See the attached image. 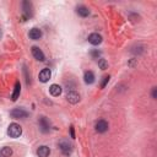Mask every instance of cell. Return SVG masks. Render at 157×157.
Masks as SVG:
<instances>
[{
    "mask_svg": "<svg viewBox=\"0 0 157 157\" xmlns=\"http://www.w3.org/2000/svg\"><path fill=\"white\" fill-rule=\"evenodd\" d=\"M49 153H50V150H49V147L45 146V145L39 146L38 150H37V156H38V157H48Z\"/></svg>",
    "mask_w": 157,
    "mask_h": 157,
    "instance_id": "obj_12",
    "label": "cell"
},
{
    "mask_svg": "<svg viewBox=\"0 0 157 157\" xmlns=\"http://www.w3.org/2000/svg\"><path fill=\"white\" fill-rule=\"evenodd\" d=\"M108 81H109V76H104V77H103V81H102V83H101V87H102V88L105 87V85L108 83Z\"/></svg>",
    "mask_w": 157,
    "mask_h": 157,
    "instance_id": "obj_19",
    "label": "cell"
},
{
    "mask_svg": "<svg viewBox=\"0 0 157 157\" xmlns=\"http://www.w3.org/2000/svg\"><path fill=\"white\" fill-rule=\"evenodd\" d=\"M7 134L10 137H13V139L20 137V135L22 134V128L17 123H11L7 128Z\"/></svg>",
    "mask_w": 157,
    "mask_h": 157,
    "instance_id": "obj_1",
    "label": "cell"
},
{
    "mask_svg": "<svg viewBox=\"0 0 157 157\" xmlns=\"http://www.w3.org/2000/svg\"><path fill=\"white\" fill-rule=\"evenodd\" d=\"M88 42L93 45H98L102 43V36L98 34V33H91L88 36Z\"/></svg>",
    "mask_w": 157,
    "mask_h": 157,
    "instance_id": "obj_7",
    "label": "cell"
},
{
    "mask_svg": "<svg viewBox=\"0 0 157 157\" xmlns=\"http://www.w3.org/2000/svg\"><path fill=\"white\" fill-rule=\"evenodd\" d=\"M152 98H153V99L157 98V88H156V87L152 88Z\"/></svg>",
    "mask_w": 157,
    "mask_h": 157,
    "instance_id": "obj_21",
    "label": "cell"
},
{
    "mask_svg": "<svg viewBox=\"0 0 157 157\" xmlns=\"http://www.w3.org/2000/svg\"><path fill=\"white\" fill-rule=\"evenodd\" d=\"M76 12H77V15L81 16V17H87V16L90 15L88 7H86V6H83V5L77 6V7H76Z\"/></svg>",
    "mask_w": 157,
    "mask_h": 157,
    "instance_id": "obj_13",
    "label": "cell"
},
{
    "mask_svg": "<svg viewBox=\"0 0 157 157\" xmlns=\"http://www.w3.org/2000/svg\"><path fill=\"white\" fill-rule=\"evenodd\" d=\"M28 36H29L31 39H33V40H38V39L42 37V31H40L39 28L34 27V28H32V29L29 31Z\"/></svg>",
    "mask_w": 157,
    "mask_h": 157,
    "instance_id": "obj_11",
    "label": "cell"
},
{
    "mask_svg": "<svg viewBox=\"0 0 157 157\" xmlns=\"http://www.w3.org/2000/svg\"><path fill=\"white\" fill-rule=\"evenodd\" d=\"M96 130H97L98 132H105V131L108 130V123H107L105 120H103V119L98 120V121L96 123Z\"/></svg>",
    "mask_w": 157,
    "mask_h": 157,
    "instance_id": "obj_10",
    "label": "cell"
},
{
    "mask_svg": "<svg viewBox=\"0 0 157 157\" xmlns=\"http://www.w3.org/2000/svg\"><path fill=\"white\" fill-rule=\"evenodd\" d=\"M70 132H71V137L75 139V132H74V128H72V126L70 128Z\"/></svg>",
    "mask_w": 157,
    "mask_h": 157,
    "instance_id": "obj_22",
    "label": "cell"
},
{
    "mask_svg": "<svg viewBox=\"0 0 157 157\" xmlns=\"http://www.w3.org/2000/svg\"><path fill=\"white\" fill-rule=\"evenodd\" d=\"M50 76H52V72H50V70L49 69H43L40 72H39V81L40 82H47V81H49V78H50Z\"/></svg>",
    "mask_w": 157,
    "mask_h": 157,
    "instance_id": "obj_9",
    "label": "cell"
},
{
    "mask_svg": "<svg viewBox=\"0 0 157 157\" xmlns=\"http://www.w3.org/2000/svg\"><path fill=\"white\" fill-rule=\"evenodd\" d=\"M32 54H33V56H34L37 60H39V61H44V60H45V56H44L43 52H42L38 47H32Z\"/></svg>",
    "mask_w": 157,
    "mask_h": 157,
    "instance_id": "obj_8",
    "label": "cell"
},
{
    "mask_svg": "<svg viewBox=\"0 0 157 157\" xmlns=\"http://www.w3.org/2000/svg\"><path fill=\"white\" fill-rule=\"evenodd\" d=\"M49 92H50L52 96L58 97V96H60V93H61V87H60L59 85H56V83H53V85L49 87Z\"/></svg>",
    "mask_w": 157,
    "mask_h": 157,
    "instance_id": "obj_14",
    "label": "cell"
},
{
    "mask_svg": "<svg viewBox=\"0 0 157 157\" xmlns=\"http://www.w3.org/2000/svg\"><path fill=\"white\" fill-rule=\"evenodd\" d=\"M98 65H99V67H101L102 70H105V69L108 67V63H107L105 59H101V60L98 61Z\"/></svg>",
    "mask_w": 157,
    "mask_h": 157,
    "instance_id": "obj_18",
    "label": "cell"
},
{
    "mask_svg": "<svg viewBox=\"0 0 157 157\" xmlns=\"http://www.w3.org/2000/svg\"><path fill=\"white\" fill-rule=\"evenodd\" d=\"M0 155H1V157H10L12 155V150L10 147H4V148H1Z\"/></svg>",
    "mask_w": 157,
    "mask_h": 157,
    "instance_id": "obj_17",
    "label": "cell"
},
{
    "mask_svg": "<svg viewBox=\"0 0 157 157\" xmlns=\"http://www.w3.org/2000/svg\"><path fill=\"white\" fill-rule=\"evenodd\" d=\"M22 9H23V17L25 18H28L32 16V4L29 1H23Z\"/></svg>",
    "mask_w": 157,
    "mask_h": 157,
    "instance_id": "obj_4",
    "label": "cell"
},
{
    "mask_svg": "<svg viewBox=\"0 0 157 157\" xmlns=\"http://www.w3.org/2000/svg\"><path fill=\"white\" fill-rule=\"evenodd\" d=\"M38 123H39V128H40L42 132H48V131H49V129H50V124H49V121H48V119H47L45 117L39 118Z\"/></svg>",
    "mask_w": 157,
    "mask_h": 157,
    "instance_id": "obj_6",
    "label": "cell"
},
{
    "mask_svg": "<svg viewBox=\"0 0 157 157\" xmlns=\"http://www.w3.org/2000/svg\"><path fill=\"white\" fill-rule=\"evenodd\" d=\"M83 80H85V82L87 85L93 83L94 82V75H93V72L92 71H86L85 72V76H83Z\"/></svg>",
    "mask_w": 157,
    "mask_h": 157,
    "instance_id": "obj_15",
    "label": "cell"
},
{
    "mask_svg": "<svg viewBox=\"0 0 157 157\" xmlns=\"http://www.w3.org/2000/svg\"><path fill=\"white\" fill-rule=\"evenodd\" d=\"M0 36H1V32H0Z\"/></svg>",
    "mask_w": 157,
    "mask_h": 157,
    "instance_id": "obj_23",
    "label": "cell"
},
{
    "mask_svg": "<svg viewBox=\"0 0 157 157\" xmlns=\"http://www.w3.org/2000/svg\"><path fill=\"white\" fill-rule=\"evenodd\" d=\"M10 115L13 119H23V118H27L28 113L26 110H23L22 108H15L10 112Z\"/></svg>",
    "mask_w": 157,
    "mask_h": 157,
    "instance_id": "obj_2",
    "label": "cell"
},
{
    "mask_svg": "<svg viewBox=\"0 0 157 157\" xmlns=\"http://www.w3.org/2000/svg\"><path fill=\"white\" fill-rule=\"evenodd\" d=\"M91 55H92L93 59H97V58L99 56V52H98V50H92V52H91Z\"/></svg>",
    "mask_w": 157,
    "mask_h": 157,
    "instance_id": "obj_20",
    "label": "cell"
},
{
    "mask_svg": "<svg viewBox=\"0 0 157 157\" xmlns=\"http://www.w3.org/2000/svg\"><path fill=\"white\" fill-rule=\"evenodd\" d=\"M20 91H21V85H20V82L17 81V82L15 83V90H13V93H12V97H11L12 101H16V99L18 98V96H20Z\"/></svg>",
    "mask_w": 157,
    "mask_h": 157,
    "instance_id": "obj_16",
    "label": "cell"
},
{
    "mask_svg": "<svg viewBox=\"0 0 157 157\" xmlns=\"http://www.w3.org/2000/svg\"><path fill=\"white\" fill-rule=\"evenodd\" d=\"M59 148L61 150V152L64 155H69L71 152V150H72V146H71V144L67 140H61L59 142Z\"/></svg>",
    "mask_w": 157,
    "mask_h": 157,
    "instance_id": "obj_3",
    "label": "cell"
},
{
    "mask_svg": "<svg viewBox=\"0 0 157 157\" xmlns=\"http://www.w3.org/2000/svg\"><path fill=\"white\" fill-rule=\"evenodd\" d=\"M66 99H67L69 103L76 104V103L80 101V94H78L77 92H75V91H70V92H67V94H66Z\"/></svg>",
    "mask_w": 157,
    "mask_h": 157,
    "instance_id": "obj_5",
    "label": "cell"
}]
</instances>
